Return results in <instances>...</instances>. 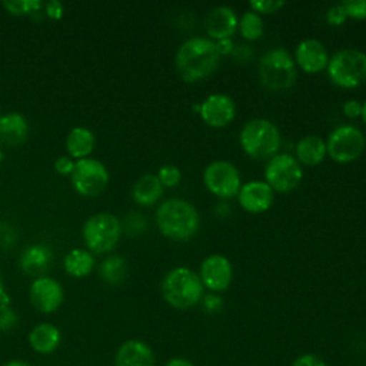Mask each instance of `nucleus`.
I'll return each mask as SVG.
<instances>
[{
  "label": "nucleus",
  "mask_w": 366,
  "mask_h": 366,
  "mask_svg": "<svg viewBox=\"0 0 366 366\" xmlns=\"http://www.w3.org/2000/svg\"><path fill=\"white\" fill-rule=\"evenodd\" d=\"M202 303H203L204 310L209 312V313H216V312H219V310L222 309V306H223L222 297H220L219 295H216V293H209V295L203 296Z\"/></svg>",
  "instance_id": "37"
},
{
  "label": "nucleus",
  "mask_w": 366,
  "mask_h": 366,
  "mask_svg": "<svg viewBox=\"0 0 366 366\" xmlns=\"http://www.w3.org/2000/svg\"><path fill=\"white\" fill-rule=\"evenodd\" d=\"M3 366H31V365H29V363H27V362H24V360L14 359V360H10V362L4 363Z\"/></svg>",
  "instance_id": "43"
},
{
  "label": "nucleus",
  "mask_w": 366,
  "mask_h": 366,
  "mask_svg": "<svg viewBox=\"0 0 366 366\" xmlns=\"http://www.w3.org/2000/svg\"><path fill=\"white\" fill-rule=\"evenodd\" d=\"M29 297L33 307L44 315L54 313L64 300V290L61 285L50 277L40 276L34 277L29 289Z\"/></svg>",
  "instance_id": "13"
},
{
  "label": "nucleus",
  "mask_w": 366,
  "mask_h": 366,
  "mask_svg": "<svg viewBox=\"0 0 366 366\" xmlns=\"http://www.w3.org/2000/svg\"><path fill=\"white\" fill-rule=\"evenodd\" d=\"M17 313L10 303H0V332L11 330L17 325Z\"/></svg>",
  "instance_id": "31"
},
{
  "label": "nucleus",
  "mask_w": 366,
  "mask_h": 366,
  "mask_svg": "<svg viewBox=\"0 0 366 366\" xmlns=\"http://www.w3.org/2000/svg\"><path fill=\"white\" fill-rule=\"evenodd\" d=\"M73 189L83 197H96L104 192L109 183L107 167L94 157L76 160L74 170L70 174Z\"/></svg>",
  "instance_id": "11"
},
{
  "label": "nucleus",
  "mask_w": 366,
  "mask_h": 366,
  "mask_svg": "<svg viewBox=\"0 0 366 366\" xmlns=\"http://www.w3.org/2000/svg\"><path fill=\"white\" fill-rule=\"evenodd\" d=\"M120 219L109 212L92 214L83 224L81 234L87 250L96 254L112 252L122 236Z\"/></svg>",
  "instance_id": "7"
},
{
  "label": "nucleus",
  "mask_w": 366,
  "mask_h": 366,
  "mask_svg": "<svg viewBox=\"0 0 366 366\" xmlns=\"http://www.w3.org/2000/svg\"><path fill=\"white\" fill-rule=\"evenodd\" d=\"M199 116L213 129L226 127L236 116V103L229 94L212 93L199 103Z\"/></svg>",
  "instance_id": "14"
},
{
  "label": "nucleus",
  "mask_w": 366,
  "mask_h": 366,
  "mask_svg": "<svg viewBox=\"0 0 366 366\" xmlns=\"http://www.w3.org/2000/svg\"><path fill=\"white\" fill-rule=\"evenodd\" d=\"M239 24L237 13L229 6H216L204 17V30L210 40L232 39Z\"/></svg>",
  "instance_id": "17"
},
{
  "label": "nucleus",
  "mask_w": 366,
  "mask_h": 366,
  "mask_svg": "<svg viewBox=\"0 0 366 366\" xmlns=\"http://www.w3.org/2000/svg\"><path fill=\"white\" fill-rule=\"evenodd\" d=\"M347 17L365 20L366 19V0H345L342 1Z\"/></svg>",
  "instance_id": "33"
},
{
  "label": "nucleus",
  "mask_w": 366,
  "mask_h": 366,
  "mask_svg": "<svg viewBox=\"0 0 366 366\" xmlns=\"http://www.w3.org/2000/svg\"><path fill=\"white\" fill-rule=\"evenodd\" d=\"M94 143L96 139L90 129L84 126H76L67 133L66 137L67 156H70L73 160L90 157L94 149Z\"/></svg>",
  "instance_id": "23"
},
{
  "label": "nucleus",
  "mask_w": 366,
  "mask_h": 366,
  "mask_svg": "<svg viewBox=\"0 0 366 366\" xmlns=\"http://www.w3.org/2000/svg\"><path fill=\"white\" fill-rule=\"evenodd\" d=\"M199 277L203 283V287L212 293L224 292L233 280V266L226 256L220 253H212L202 260L199 267Z\"/></svg>",
  "instance_id": "12"
},
{
  "label": "nucleus",
  "mask_w": 366,
  "mask_h": 366,
  "mask_svg": "<svg viewBox=\"0 0 366 366\" xmlns=\"http://www.w3.org/2000/svg\"><path fill=\"white\" fill-rule=\"evenodd\" d=\"M6 293V290H4V285H3V279H1V276H0V299H1V296Z\"/></svg>",
  "instance_id": "45"
},
{
  "label": "nucleus",
  "mask_w": 366,
  "mask_h": 366,
  "mask_svg": "<svg viewBox=\"0 0 366 366\" xmlns=\"http://www.w3.org/2000/svg\"><path fill=\"white\" fill-rule=\"evenodd\" d=\"M293 59L296 66H299L305 73L316 74L326 70L330 54L323 41L309 37L299 41L295 49Z\"/></svg>",
  "instance_id": "15"
},
{
  "label": "nucleus",
  "mask_w": 366,
  "mask_h": 366,
  "mask_svg": "<svg viewBox=\"0 0 366 366\" xmlns=\"http://www.w3.org/2000/svg\"><path fill=\"white\" fill-rule=\"evenodd\" d=\"M257 74L260 83L269 90L290 89L297 79L295 59L285 47H273L260 57Z\"/></svg>",
  "instance_id": "5"
},
{
  "label": "nucleus",
  "mask_w": 366,
  "mask_h": 366,
  "mask_svg": "<svg viewBox=\"0 0 366 366\" xmlns=\"http://www.w3.org/2000/svg\"><path fill=\"white\" fill-rule=\"evenodd\" d=\"M156 224L164 237L184 242L197 233L200 217L197 209L190 202L172 197L157 206Z\"/></svg>",
  "instance_id": "2"
},
{
  "label": "nucleus",
  "mask_w": 366,
  "mask_h": 366,
  "mask_svg": "<svg viewBox=\"0 0 366 366\" xmlns=\"http://www.w3.org/2000/svg\"><path fill=\"white\" fill-rule=\"evenodd\" d=\"M243 152L253 159H270L280 147L282 137L277 126L263 117L247 120L239 133Z\"/></svg>",
  "instance_id": "4"
},
{
  "label": "nucleus",
  "mask_w": 366,
  "mask_h": 366,
  "mask_svg": "<svg viewBox=\"0 0 366 366\" xmlns=\"http://www.w3.org/2000/svg\"><path fill=\"white\" fill-rule=\"evenodd\" d=\"M342 112L346 117L349 119H356L360 117L362 114V102L356 100V99H349L343 103L342 106Z\"/></svg>",
  "instance_id": "38"
},
{
  "label": "nucleus",
  "mask_w": 366,
  "mask_h": 366,
  "mask_svg": "<svg viewBox=\"0 0 366 366\" xmlns=\"http://www.w3.org/2000/svg\"><path fill=\"white\" fill-rule=\"evenodd\" d=\"M237 30L240 31L242 37L246 40H257L263 36L264 31V23L263 19L259 13L253 11V10H247L244 11L240 17H239V24H237Z\"/></svg>",
  "instance_id": "27"
},
{
  "label": "nucleus",
  "mask_w": 366,
  "mask_h": 366,
  "mask_svg": "<svg viewBox=\"0 0 366 366\" xmlns=\"http://www.w3.org/2000/svg\"><path fill=\"white\" fill-rule=\"evenodd\" d=\"M3 156H4V154H3V150H1V146H0V163L3 162Z\"/></svg>",
  "instance_id": "46"
},
{
  "label": "nucleus",
  "mask_w": 366,
  "mask_h": 366,
  "mask_svg": "<svg viewBox=\"0 0 366 366\" xmlns=\"http://www.w3.org/2000/svg\"><path fill=\"white\" fill-rule=\"evenodd\" d=\"M29 134V123L26 117L17 112L1 114L0 117V140L9 146L21 144Z\"/></svg>",
  "instance_id": "22"
},
{
  "label": "nucleus",
  "mask_w": 366,
  "mask_h": 366,
  "mask_svg": "<svg viewBox=\"0 0 366 366\" xmlns=\"http://www.w3.org/2000/svg\"><path fill=\"white\" fill-rule=\"evenodd\" d=\"M285 6V1L282 0H253L249 3L250 10L262 14H272L280 10Z\"/></svg>",
  "instance_id": "32"
},
{
  "label": "nucleus",
  "mask_w": 366,
  "mask_h": 366,
  "mask_svg": "<svg viewBox=\"0 0 366 366\" xmlns=\"http://www.w3.org/2000/svg\"><path fill=\"white\" fill-rule=\"evenodd\" d=\"M157 179L163 187H174L182 180V172L174 164H164L157 172Z\"/></svg>",
  "instance_id": "29"
},
{
  "label": "nucleus",
  "mask_w": 366,
  "mask_h": 366,
  "mask_svg": "<svg viewBox=\"0 0 366 366\" xmlns=\"http://www.w3.org/2000/svg\"><path fill=\"white\" fill-rule=\"evenodd\" d=\"M204 187L219 199H232L237 196L242 186L239 169L229 160L217 159L210 162L203 170Z\"/></svg>",
  "instance_id": "9"
},
{
  "label": "nucleus",
  "mask_w": 366,
  "mask_h": 366,
  "mask_svg": "<svg viewBox=\"0 0 366 366\" xmlns=\"http://www.w3.org/2000/svg\"><path fill=\"white\" fill-rule=\"evenodd\" d=\"M219 61L220 56L216 50L214 41L203 36L186 39L174 54L176 70L187 83H194L209 77L217 69Z\"/></svg>",
  "instance_id": "1"
},
{
  "label": "nucleus",
  "mask_w": 366,
  "mask_h": 366,
  "mask_svg": "<svg viewBox=\"0 0 366 366\" xmlns=\"http://www.w3.org/2000/svg\"><path fill=\"white\" fill-rule=\"evenodd\" d=\"M303 179V167L295 156L289 153H276L264 166V182L273 192L287 193L299 186Z\"/></svg>",
  "instance_id": "10"
},
{
  "label": "nucleus",
  "mask_w": 366,
  "mask_h": 366,
  "mask_svg": "<svg viewBox=\"0 0 366 366\" xmlns=\"http://www.w3.org/2000/svg\"><path fill=\"white\" fill-rule=\"evenodd\" d=\"M153 349L140 339L123 342L114 355V366H154Z\"/></svg>",
  "instance_id": "18"
},
{
  "label": "nucleus",
  "mask_w": 366,
  "mask_h": 366,
  "mask_svg": "<svg viewBox=\"0 0 366 366\" xmlns=\"http://www.w3.org/2000/svg\"><path fill=\"white\" fill-rule=\"evenodd\" d=\"M214 46H216V50L219 53V56H227V54H232L236 44L233 43L232 39H222V40H216L214 41Z\"/></svg>",
  "instance_id": "40"
},
{
  "label": "nucleus",
  "mask_w": 366,
  "mask_h": 366,
  "mask_svg": "<svg viewBox=\"0 0 366 366\" xmlns=\"http://www.w3.org/2000/svg\"><path fill=\"white\" fill-rule=\"evenodd\" d=\"M99 276L109 285H120L127 276L126 260L119 254L107 256L99 266Z\"/></svg>",
  "instance_id": "26"
},
{
  "label": "nucleus",
  "mask_w": 366,
  "mask_h": 366,
  "mask_svg": "<svg viewBox=\"0 0 366 366\" xmlns=\"http://www.w3.org/2000/svg\"><path fill=\"white\" fill-rule=\"evenodd\" d=\"M236 59H249L250 57V49L249 47H246V46H236L234 47V50H233V53H232Z\"/></svg>",
  "instance_id": "42"
},
{
  "label": "nucleus",
  "mask_w": 366,
  "mask_h": 366,
  "mask_svg": "<svg viewBox=\"0 0 366 366\" xmlns=\"http://www.w3.org/2000/svg\"><path fill=\"white\" fill-rule=\"evenodd\" d=\"M160 290L164 302L180 310L196 306L204 296V287L199 273L186 266L169 270L162 280Z\"/></svg>",
  "instance_id": "3"
},
{
  "label": "nucleus",
  "mask_w": 366,
  "mask_h": 366,
  "mask_svg": "<svg viewBox=\"0 0 366 366\" xmlns=\"http://www.w3.org/2000/svg\"><path fill=\"white\" fill-rule=\"evenodd\" d=\"M3 7L13 16H29L40 11L44 4L40 0H6Z\"/></svg>",
  "instance_id": "28"
},
{
  "label": "nucleus",
  "mask_w": 366,
  "mask_h": 366,
  "mask_svg": "<svg viewBox=\"0 0 366 366\" xmlns=\"http://www.w3.org/2000/svg\"><path fill=\"white\" fill-rule=\"evenodd\" d=\"M366 146L363 132L355 124L336 126L326 137L327 156L336 163H352L357 160Z\"/></svg>",
  "instance_id": "8"
},
{
  "label": "nucleus",
  "mask_w": 366,
  "mask_h": 366,
  "mask_svg": "<svg viewBox=\"0 0 366 366\" xmlns=\"http://www.w3.org/2000/svg\"><path fill=\"white\" fill-rule=\"evenodd\" d=\"M360 117H362L363 123L366 124V100L362 102V114H360Z\"/></svg>",
  "instance_id": "44"
},
{
  "label": "nucleus",
  "mask_w": 366,
  "mask_h": 366,
  "mask_svg": "<svg viewBox=\"0 0 366 366\" xmlns=\"http://www.w3.org/2000/svg\"><path fill=\"white\" fill-rule=\"evenodd\" d=\"M63 267L71 277H86L94 267V257L87 249H71L63 259Z\"/></svg>",
  "instance_id": "25"
},
{
  "label": "nucleus",
  "mask_w": 366,
  "mask_h": 366,
  "mask_svg": "<svg viewBox=\"0 0 366 366\" xmlns=\"http://www.w3.org/2000/svg\"><path fill=\"white\" fill-rule=\"evenodd\" d=\"M163 190L164 187L159 182L157 176L152 173H146L134 182L132 187V197L136 204L147 207L159 202V199L163 194Z\"/></svg>",
  "instance_id": "24"
},
{
  "label": "nucleus",
  "mask_w": 366,
  "mask_h": 366,
  "mask_svg": "<svg viewBox=\"0 0 366 366\" xmlns=\"http://www.w3.org/2000/svg\"><path fill=\"white\" fill-rule=\"evenodd\" d=\"M326 156V140L319 134H305L295 146V157L302 166H316Z\"/></svg>",
  "instance_id": "20"
},
{
  "label": "nucleus",
  "mask_w": 366,
  "mask_h": 366,
  "mask_svg": "<svg viewBox=\"0 0 366 366\" xmlns=\"http://www.w3.org/2000/svg\"><path fill=\"white\" fill-rule=\"evenodd\" d=\"M163 366H194V363H193L192 360L186 359V357H180V356H177V357H172V359H169Z\"/></svg>",
  "instance_id": "41"
},
{
  "label": "nucleus",
  "mask_w": 366,
  "mask_h": 366,
  "mask_svg": "<svg viewBox=\"0 0 366 366\" xmlns=\"http://www.w3.org/2000/svg\"><path fill=\"white\" fill-rule=\"evenodd\" d=\"M290 366H326L325 360L315 353H303L297 356Z\"/></svg>",
  "instance_id": "36"
},
{
  "label": "nucleus",
  "mask_w": 366,
  "mask_h": 366,
  "mask_svg": "<svg viewBox=\"0 0 366 366\" xmlns=\"http://www.w3.org/2000/svg\"><path fill=\"white\" fill-rule=\"evenodd\" d=\"M326 71L337 87H357L366 81V53L356 47L339 49L330 56Z\"/></svg>",
  "instance_id": "6"
},
{
  "label": "nucleus",
  "mask_w": 366,
  "mask_h": 366,
  "mask_svg": "<svg viewBox=\"0 0 366 366\" xmlns=\"http://www.w3.org/2000/svg\"><path fill=\"white\" fill-rule=\"evenodd\" d=\"M51 262V250L44 244H31L20 254V267L30 276H44Z\"/></svg>",
  "instance_id": "21"
},
{
  "label": "nucleus",
  "mask_w": 366,
  "mask_h": 366,
  "mask_svg": "<svg viewBox=\"0 0 366 366\" xmlns=\"http://www.w3.org/2000/svg\"><path fill=\"white\" fill-rule=\"evenodd\" d=\"M76 160H73L70 156L64 154L54 160V170L61 176H70L74 170Z\"/></svg>",
  "instance_id": "35"
},
{
  "label": "nucleus",
  "mask_w": 366,
  "mask_h": 366,
  "mask_svg": "<svg viewBox=\"0 0 366 366\" xmlns=\"http://www.w3.org/2000/svg\"><path fill=\"white\" fill-rule=\"evenodd\" d=\"M30 347L40 355H50L57 350L61 342V333L60 329L50 323V322H41L37 323L27 336Z\"/></svg>",
  "instance_id": "19"
},
{
  "label": "nucleus",
  "mask_w": 366,
  "mask_h": 366,
  "mask_svg": "<svg viewBox=\"0 0 366 366\" xmlns=\"http://www.w3.org/2000/svg\"><path fill=\"white\" fill-rule=\"evenodd\" d=\"M122 227H124V230H126L127 234H130V236L140 234V233L144 232L146 227H147L146 216H143L142 213H137V212H132V213L124 219V226L122 224Z\"/></svg>",
  "instance_id": "30"
},
{
  "label": "nucleus",
  "mask_w": 366,
  "mask_h": 366,
  "mask_svg": "<svg viewBox=\"0 0 366 366\" xmlns=\"http://www.w3.org/2000/svg\"><path fill=\"white\" fill-rule=\"evenodd\" d=\"M346 19H347V14H346V10H345L342 1L330 6L326 11V21L330 26H340L346 21Z\"/></svg>",
  "instance_id": "34"
},
{
  "label": "nucleus",
  "mask_w": 366,
  "mask_h": 366,
  "mask_svg": "<svg viewBox=\"0 0 366 366\" xmlns=\"http://www.w3.org/2000/svg\"><path fill=\"white\" fill-rule=\"evenodd\" d=\"M44 10H46V14H47L49 19L60 20L63 17V13H64V6L59 0H50L44 4Z\"/></svg>",
  "instance_id": "39"
},
{
  "label": "nucleus",
  "mask_w": 366,
  "mask_h": 366,
  "mask_svg": "<svg viewBox=\"0 0 366 366\" xmlns=\"http://www.w3.org/2000/svg\"><path fill=\"white\" fill-rule=\"evenodd\" d=\"M0 117H1V110H0Z\"/></svg>",
  "instance_id": "47"
},
{
  "label": "nucleus",
  "mask_w": 366,
  "mask_h": 366,
  "mask_svg": "<svg viewBox=\"0 0 366 366\" xmlns=\"http://www.w3.org/2000/svg\"><path fill=\"white\" fill-rule=\"evenodd\" d=\"M236 197L243 210L249 213H263L273 204L274 192L264 180H249L242 183Z\"/></svg>",
  "instance_id": "16"
}]
</instances>
